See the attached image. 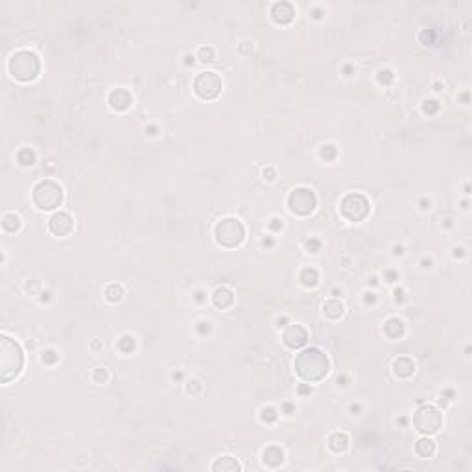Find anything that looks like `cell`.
I'll return each instance as SVG.
<instances>
[{"instance_id":"1","label":"cell","mask_w":472,"mask_h":472,"mask_svg":"<svg viewBox=\"0 0 472 472\" xmlns=\"http://www.w3.org/2000/svg\"><path fill=\"white\" fill-rule=\"evenodd\" d=\"M328 367H330L328 358L319 349H306L295 358L297 373H299L301 378L308 382H317L321 378H325L328 373Z\"/></svg>"},{"instance_id":"2","label":"cell","mask_w":472,"mask_h":472,"mask_svg":"<svg viewBox=\"0 0 472 472\" xmlns=\"http://www.w3.org/2000/svg\"><path fill=\"white\" fill-rule=\"evenodd\" d=\"M2 354H0V363H2V382H9L11 378L20 373L22 363H24V356L20 347L13 341V339L2 336Z\"/></svg>"},{"instance_id":"3","label":"cell","mask_w":472,"mask_h":472,"mask_svg":"<svg viewBox=\"0 0 472 472\" xmlns=\"http://www.w3.org/2000/svg\"><path fill=\"white\" fill-rule=\"evenodd\" d=\"M41 70V61L35 54L31 52H17L9 59V72L13 78L20 81H31L37 78V74Z\"/></svg>"},{"instance_id":"4","label":"cell","mask_w":472,"mask_h":472,"mask_svg":"<svg viewBox=\"0 0 472 472\" xmlns=\"http://www.w3.org/2000/svg\"><path fill=\"white\" fill-rule=\"evenodd\" d=\"M33 203L41 211H54L63 203V190L54 181H41L33 188Z\"/></svg>"},{"instance_id":"5","label":"cell","mask_w":472,"mask_h":472,"mask_svg":"<svg viewBox=\"0 0 472 472\" xmlns=\"http://www.w3.org/2000/svg\"><path fill=\"white\" fill-rule=\"evenodd\" d=\"M243 225L235 218H227L216 225V240L224 247H236L243 242Z\"/></svg>"},{"instance_id":"6","label":"cell","mask_w":472,"mask_h":472,"mask_svg":"<svg viewBox=\"0 0 472 472\" xmlns=\"http://www.w3.org/2000/svg\"><path fill=\"white\" fill-rule=\"evenodd\" d=\"M413 424L421 434H426V436H432L436 434L443 424L441 413L437 412L434 406H423L419 408L417 413L413 415Z\"/></svg>"},{"instance_id":"7","label":"cell","mask_w":472,"mask_h":472,"mask_svg":"<svg viewBox=\"0 0 472 472\" xmlns=\"http://www.w3.org/2000/svg\"><path fill=\"white\" fill-rule=\"evenodd\" d=\"M369 201L365 200L362 194H349L345 196V200L341 201V214L349 222H362L369 214Z\"/></svg>"},{"instance_id":"8","label":"cell","mask_w":472,"mask_h":472,"mask_svg":"<svg viewBox=\"0 0 472 472\" xmlns=\"http://www.w3.org/2000/svg\"><path fill=\"white\" fill-rule=\"evenodd\" d=\"M194 91L203 100H214L222 92V79L216 72H201L194 81Z\"/></svg>"},{"instance_id":"9","label":"cell","mask_w":472,"mask_h":472,"mask_svg":"<svg viewBox=\"0 0 472 472\" xmlns=\"http://www.w3.org/2000/svg\"><path fill=\"white\" fill-rule=\"evenodd\" d=\"M288 203H290V209L299 216H306L315 209V196L312 190L308 188H295L293 192L288 198Z\"/></svg>"},{"instance_id":"10","label":"cell","mask_w":472,"mask_h":472,"mask_svg":"<svg viewBox=\"0 0 472 472\" xmlns=\"http://www.w3.org/2000/svg\"><path fill=\"white\" fill-rule=\"evenodd\" d=\"M72 225H74L72 218H70V214H67V212H55L48 222L50 231H52L55 236L68 235V233L72 231Z\"/></svg>"},{"instance_id":"11","label":"cell","mask_w":472,"mask_h":472,"mask_svg":"<svg viewBox=\"0 0 472 472\" xmlns=\"http://www.w3.org/2000/svg\"><path fill=\"white\" fill-rule=\"evenodd\" d=\"M308 341V332L301 325H290L284 330V343L290 349H299Z\"/></svg>"},{"instance_id":"12","label":"cell","mask_w":472,"mask_h":472,"mask_svg":"<svg viewBox=\"0 0 472 472\" xmlns=\"http://www.w3.org/2000/svg\"><path fill=\"white\" fill-rule=\"evenodd\" d=\"M271 15L275 22H278V24H288V22L293 20L295 9H293V6L288 4V2H277V4L271 7Z\"/></svg>"},{"instance_id":"13","label":"cell","mask_w":472,"mask_h":472,"mask_svg":"<svg viewBox=\"0 0 472 472\" xmlns=\"http://www.w3.org/2000/svg\"><path fill=\"white\" fill-rule=\"evenodd\" d=\"M109 102L113 105V109L116 111H126L129 105H131V94L124 89H118V91H113L109 96Z\"/></svg>"},{"instance_id":"14","label":"cell","mask_w":472,"mask_h":472,"mask_svg":"<svg viewBox=\"0 0 472 472\" xmlns=\"http://www.w3.org/2000/svg\"><path fill=\"white\" fill-rule=\"evenodd\" d=\"M393 369H395V375L400 376V378H408L410 375H413V371H415V363L410 360V358H397L393 363Z\"/></svg>"},{"instance_id":"15","label":"cell","mask_w":472,"mask_h":472,"mask_svg":"<svg viewBox=\"0 0 472 472\" xmlns=\"http://www.w3.org/2000/svg\"><path fill=\"white\" fill-rule=\"evenodd\" d=\"M212 301H214V304H216L218 308L225 310L233 304L235 295H233V291L227 290V288H218V290L214 291V295H212Z\"/></svg>"},{"instance_id":"16","label":"cell","mask_w":472,"mask_h":472,"mask_svg":"<svg viewBox=\"0 0 472 472\" xmlns=\"http://www.w3.org/2000/svg\"><path fill=\"white\" fill-rule=\"evenodd\" d=\"M212 471L216 472H236L240 471V465H238V461L235 460V458H231V456H225V458H220L218 461H214V465H212Z\"/></svg>"},{"instance_id":"17","label":"cell","mask_w":472,"mask_h":472,"mask_svg":"<svg viewBox=\"0 0 472 472\" xmlns=\"http://www.w3.org/2000/svg\"><path fill=\"white\" fill-rule=\"evenodd\" d=\"M284 461V454L278 447H267L264 450V463L269 467H278Z\"/></svg>"},{"instance_id":"18","label":"cell","mask_w":472,"mask_h":472,"mask_svg":"<svg viewBox=\"0 0 472 472\" xmlns=\"http://www.w3.org/2000/svg\"><path fill=\"white\" fill-rule=\"evenodd\" d=\"M384 330H386V334H388L389 338L397 339L404 334V325H402V321L400 319L391 317V319H388V323L384 325Z\"/></svg>"},{"instance_id":"19","label":"cell","mask_w":472,"mask_h":472,"mask_svg":"<svg viewBox=\"0 0 472 472\" xmlns=\"http://www.w3.org/2000/svg\"><path fill=\"white\" fill-rule=\"evenodd\" d=\"M415 450H417V454L421 458H432V456L436 454V443L432 441V439H421L415 445Z\"/></svg>"},{"instance_id":"20","label":"cell","mask_w":472,"mask_h":472,"mask_svg":"<svg viewBox=\"0 0 472 472\" xmlns=\"http://www.w3.org/2000/svg\"><path fill=\"white\" fill-rule=\"evenodd\" d=\"M328 443H330V448H332L334 452H343L349 447V437L345 434H341V432H336V434L330 436Z\"/></svg>"},{"instance_id":"21","label":"cell","mask_w":472,"mask_h":472,"mask_svg":"<svg viewBox=\"0 0 472 472\" xmlns=\"http://www.w3.org/2000/svg\"><path fill=\"white\" fill-rule=\"evenodd\" d=\"M323 310H325V314H327L330 319H339V317L343 315V304L339 303V301H336V299L325 303Z\"/></svg>"},{"instance_id":"22","label":"cell","mask_w":472,"mask_h":472,"mask_svg":"<svg viewBox=\"0 0 472 472\" xmlns=\"http://www.w3.org/2000/svg\"><path fill=\"white\" fill-rule=\"evenodd\" d=\"M301 282H303L304 286H315L317 284V278H319V275H317V271H315L314 267H304L303 271H301Z\"/></svg>"},{"instance_id":"23","label":"cell","mask_w":472,"mask_h":472,"mask_svg":"<svg viewBox=\"0 0 472 472\" xmlns=\"http://www.w3.org/2000/svg\"><path fill=\"white\" fill-rule=\"evenodd\" d=\"M2 225H4V229L9 231V233H15V231H18V227H20V220L15 216V214H7V216H4V222H2Z\"/></svg>"},{"instance_id":"24","label":"cell","mask_w":472,"mask_h":472,"mask_svg":"<svg viewBox=\"0 0 472 472\" xmlns=\"http://www.w3.org/2000/svg\"><path fill=\"white\" fill-rule=\"evenodd\" d=\"M105 295H107V299H109L111 303H116V301L122 299V288L118 284H109L105 288Z\"/></svg>"},{"instance_id":"25","label":"cell","mask_w":472,"mask_h":472,"mask_svg":"<svg viewBox=\"0 0 472 472\" xmlns=\"http://www.w3.org/2000/svg\"><path fill=\"white\" fill-rule=\"evenodd\" d=\"M33 161H35V155H33V152H30V150H20L18 152V163L24 164V166H31L33 164Z\"/></svg>"},{"instance_id":"26","label":"cell","mask_w":472,"mask_h":472,"mask_svg":"<svg viewBox=\"0 0 472 472\" xmlns=\"http://www.w3.org/2000/svg\"><path fill=\"white\" fill-rule=\"evenodd\" d=\"M118 347H120V351H124V352H131V351L135 349L133 338H129V336L122 338V339H120V343H118Z\"/></svg>"},{"instance_id":"27","label":"cell","mask_w":472,"mask_h":472,"mask_svg":"<svg viewBox=\"0 0 472 472\" xmlns=\"http://www.w3.org/2000/svg\"><path fill=\"white\" fill-rule=\"evenodd\" d=\"M262 419L267 421V423H273V421L277 419V412H275L273 408H264V410H262Z\"/></svg>"},{"instance_id":"28","label":"cell","mask_w":472,"mask_h":472,"mask_svg":"<svg viewBox=\"0 0 472 472\" xmlns=\"http://www.w3.org/2000/svg\"><path fill=\"white\" fill-rule=\"evenodd\" d=\"M200 59L201 61H214V50L212 48H200Z\"/></svg>"},{"instance_id":"29","label":"cell","mask_w":472,"mask_h":472,"mask_svg":"<svg viewBox=\"0 0 472 472\" xmlns=\"http://www.w3.org/2000/svg\"><path fill=\"white\" fill-rule=\"evenodd\" d=\"M437 111H439V103H437L436 100H430V102L424 103V113L434 115V113H437Z\"/></svg>"},{"instance_id":"30","label":"cell","mask_w":472,"mask_h":472,"mask_svg":"<svg viewBox=\"0 0 472 472\" xmlns=\"http://www.w3.org/2000/svg\"><path fill=\"white\" fill-rule=\"evenodd\" d=\"M391 79H393V74L389 72V70H382V72L378 74V81L384 85H389L391 83Z\"/></svg>"},{"instance_id":"31","label":"cell","mask_w":472,"mask_h":472,"mask_svg":"<svg viewBox=\"0 0 472 472\" xmlns=\"http://www.w3.org/2000/svg\"><path fill=\"white\" fill-rule=\"evenodd\" d=\"M321 155L325 159H334L336 157V150H334V146H325L323 150H321Z\"/></svg>"},{"instance_id":"32","label":"cell","mask_w":472,"mask_h":472,"mask_svg":"<svg viewBox=\"0 0 472 472\" xmlns=\"http://www.w3.org/2000/svg\"><path fill=\"white\" fill-rule=\"evenodd\" d=\"M306 247H308L310 253H317V251H319V247H321V242H319V240H308Z\"/></svg>"},{"instance_id":"33","label":"cell","mask_w":472,"mask_h":472,"mask_svg":"<svg viewBox=\"0 0 472 472\" xmlns=\"http://www.w3.org/2000/svg\"><path fill=\"white\" fill-rule=\"evenodd\" d=\"M94 380H96V382H105V380H107V371H105V369H96V373H94Z\"/></svg>"},{"instance_id":"34","label":"cell","mask_w":472,"mask_h":472,"mask_svg":"<svg viewBox=\"0 0 472 472\" xmlns=\"http://www.w3.org/2000/svg\"><path fill=\"white\" fill-rule=\"evenodd\" d=\"M55 360H57V356H55V352H54V351H48V352H44V356H42V362L54 363Z\"/></svg>"},{"instance_id":"35","label":"cell","mask_w":472,"mask_h":472,"mask_svg":"<svg viewBox=\"0 0 472 472\" xmlns=\"http://www.w3.org/2000/svg\"><path fill=\"white\" fill-rule=\"evenodd\" d=\"M198 389H200L198 382H190V386H188V393H198Z\"/></svg>"},{"instance_id":"36","label":"cell","mask_w":472,"mask_h":472,"mask_svg":"<svg viewBox=\"0 0 472 472\" xmlns=\"http://www.w3.org/2000/svg\"><path fill=\"white\" fill-rule=\"evenodd\" d=\"M280 227H282V222H280V220H277V218L273 220L271 229H273V231H278V229H280Z\"/></svg>"},{"instance_id":"37","label":"cell","mask_w":472,"mask_h":472,"mask_svg":"<svg viewBox=\"0 0 472 472\" xmlns=\"http://www.w3.org/2000/svg\"><path fill=\"white\" fill-rule=\"evenodd\" d=\"M264 176H269V177H267V179H273V176H275V172H273V170L269 168V170H266V172H264Z\"/></svg>"},{"instance_id":"38","label":"cell","mask_w":472,"mask_h":472,"mask_svg":"<svg viewBox=\"0 0 472 472\" xmlns=\"http://www.w3.org/2000/svg\"><path fill=\"white\" fill-rule=\"evenodd\" d=\"M365 301H367V303H369V301H371V303H373V301H375V297H373V293H367V297H365Z\"/></svg>"},{"instance_id":"39","label":"cell","mask_w":472,"mask_h":472,"mask_svg":"<svg viewBox=\"0 0 472 472\" xmlns=\"http://www.w3.org/2000/svg\"><path fill=\"white\" fill-rule=\"evenodd\" d=\"M395 295H397V299H402V290H397L395 291Z\"/></svg>"}]
</instances>
